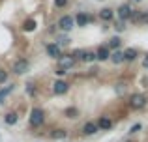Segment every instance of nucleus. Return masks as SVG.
<instances>
[{"instance_id": "obj_17", "label": "nucleus", "mask_w": 148, "mask_h": 142, "mask_svg": "<svg viewBox=\"0 0 148 142\" xmlns=\"http://www.w3.org/2000/svg\"><path fill=\"white\" fill-rule=\"evenodd\" d=\"M90 21V19H88V15H84V13H77V17H75V22L79 26H86V22Z\"/></svg>"}, {"instance_id": "obj_7", "label": "nucleus", "mask_w": 148, "mask_h": 142, "mask_svg": "<svg viewBox=\"0 0 148 142\" xmlns=\"http://www.w3.org/2000/svg\"><path fill=\"white\" fill-rule=\"evenodd\" d=\"M131 15H133V10H131L130 4H124V6L118 7V17L120 19H131Z\"/></svg>"}, {"instance_id": "obj_16", "label": "nucleus", "mask_w": 148, "mask_h": 142, "mask_svg": "<svg viewBox=\"0 0 148 142\" xmlns=\"http://www.w3.org/2000/svg\"><path fill=\"white\" fill-rule=\"evenodd\" d=\"M17 120H19V116L15 112H8L6 118H4V122H6L8 125H15V124H17Z\"/></svg>"}, {"instance_id": "obj_5", "label": "nucleus", "mask_w": 148, "mask_h": 142, "mask_svg": "<svg viewBox=\"0 0 148 142\" xmlns=\"http://www.w3.org/2000/svg\"><path fill=\"white\" fill-rule=\"evenodd\" d=\"M58 64H60V69H69V67L75 64V58H73L71 54H62L60 58H58Z\"/></svg>"}, {"instance_id": "obj_13", "label": "nucleus", "mask_w": 148, "mask_h": 142, "mask_svg": "<svg viewBox=\"0 0 148 142\" xmlns=\"http://www.w3.org/2000/svg\"><path fill=\"white\" fill-rule=\"evenodd\" d=\"M99 17L103 19V21H111V19L114 17V13H112V10H111V7H103V10L99 11Z\"/></svg>"}, {"instance_id": "obj_25", "label": "nucleus", "mask_w": 148, "mask_h": 142, "mask_svg": "<svg viewBox=\"0 0 148 142\" xmlns=\"http://www.w3.org/2000/svg\"><path fill=\"white\" fill-rule=\"evenodd\" d=\"M66 4H68V0H54V6L56 7H64Z\"/></svg>"}, {"instance_id": "obj_19", "label": "nucleus", "mask_w": 148, "mask_h": 142, "mask_svg": "<svg viewBox=\"0 0 148 142\" xmlns=\"http://www.w3.org/2000/svg\"><path fill=\"white\" fill-rule=\"evenodd\" d=\"M111 60H112L114 64H122V62H124V52H118V51L112 52V54H111Z\"/></svg>"}, {"instance_id": "obj_27", "label": "nucleus", "mask_w": 148, "mask_h": 142, "mask_svg": "<svg viewBox=\"0 0 148 142\" xmlns=\"http://www.w3.org/2000/svg\"><path fill=\"white\" fill-rule=\"evenodd\" d=\"M114 28H116V30H118V32H122V30H124V28H126V26H124V22H118V24H116V26H114Z\"/></svg>"}, {"instance_id": "obj_8", "label": "nucleus", "mask_w": 148, "mask_h": 142, "mask_svg": "<svg viewBox=\"0 0 148 142\" xmlns=\"http://www.w3.org/2000/svg\"><path fill=\"white\" fill-rule=\"evenodd\" d=\"M47 54L51 56V58L58 60L62 56V51H60V47H58L56 43H51V45H47Z\"/></svg>"}, {"instance_id": "obj_30", "label": "nucleus", "mask_w": 148, "mask_h": 142, "mask_svg": "<svg viewBox=\"0 0 148 142\" xmlns=\"http://www.w3.org/2000/svg\"><path fill=\"white\" fill-rule=\"evenodd\" d=\"M126 142H133V140H126Z\"/></svg>"}, {"instance_id": "obj_11", "label": "nucleus", "mask_w": 148, "mask_h": 142, "mask_svg": "<svg viewBox=\"0 0 148 142\" xmlns=\"http://www.w3.org/2000/svg\"><path fill=\"white\" fill-rule=\"evenodd\" d=\"M13 90H15L13 84H10V86H6V88H2V90H0V105H4V103H6V97H8V95H10Z\"/></svg>"}, {"instance_id": "obj_21", "label": "nucleus", "mask_w": 148, "mask_h": 142, "mask_svg": "<svg viewBox=\"0 0 148 142\" xmlns=\"http://www.w3.org/2000/svg\"><path fill=\"white\" fill-rule=\"evenodd\" d=\"M64 114H66L68 118H77V114H79V110H77L75 107H69V109H66V110H64Z\"/></svg>"}, {"instance_id": "obj_4", "label": "nucleus", "mask_w": 148, "mask_h": 142, "mask_svg": "<svg viewBox=\"0 0 148 142\" xmlns=\"http://www.w3.org/2000/svg\"><path fill=\"white\" fill-rule=\"evenodd\" d=\"M58 26H60L62 30H66V32H68V30H71L73 26H75V19H73L71 15H64V17L58 21Z\"/></svg>"}, {"instance_id": "obj_23", "label": "nucleus", "mask_w": 148, "mask_h": 142, "mask_svg": "<svg viewBox=\"0 0 148 142\" xmlns=\"http://www.w3.org/2000/svg\"><path fill=\"white\" fill-rule=\"evenodd\" d=\"M8 80V71L6 69H0V84H4Z\"/></svg>"}, {"instance_id": "obj_28", "label": "nucleus", "mask_w": 148, "mask_h": 142, "mask_svg": "<svg viewBox=\"0 0 148 142\" xmlns=\"http://www.w3.org/2000/svg\"><path fill=\"white\" fill-rule=\"evenodd\" d=\"M143 66H145V67H146V69H148V54L145 56V58H143Z\"/></svg>"}, {"instance_id": "obj_26", "label": "nucleus", "mask_w": 148, "mask_h": 142, "mask_svg": "<svg viewBox=\"0 0 148 142\" xmlns=\"http://www.w3.org/2000/svg\"><path fill=\"white\" fill-rule=\"evenodd\" d=\"M141 127H143V125H141V124H135V125H133V127H131V129H130V133H139V131H141Z\"/></svg>"}, {"instance_id": "obj_20", "label": "nucleus", "mask_w": 148, "mask_h": 142, "mask_svg": "<svg viewBox=\"0 0 148 142\" xmlns=\"http://www.w3.org/2000/svg\"><path fill=\"white\" fill-rule=\"evenodd\" d=\"M131 19H133L135 22H141V21H148V13H133V15H131Z\"/></svg>"}, {"instance_id": "obj_6", "label": "nucleus", "mask_w": 148, "mask_h": 142, "mask_svg": "<svg viewBox=\"0 0 148 142\" xmlns=\"http://www.w3.org/2000/svg\"><path fill=\"white\" fill-rule=\"evenodd\" d=\"M69 90V84L66 82V80H56V82L53 84V92L56 95H62V94H66V92Z\"/></svg>"}, {"instance_id": "obj_24", "label": "nucleus", "mask_w": 148, "mask_h": 142, "mask_svg": "<svg viewBox=\"0 0 148 142\" xmlns=\"http://www.w3.org/2000/svg\"><path fill=\"white\" fill-rule=\"evenodd\" d=\"M26 92H28L30 95H34V94H36V88H34V84H32V82H30V84H26Z\"/></svg>"}, {"instance_id": "obj_29", "label": "nucleus", "mask_w": 148, "mask_h": 142, "mask_svg": "<svg viewBox=\"0 0 148 142\" xmlns=\"http://www.w3.org/2000/svg\"><path fill=\"white\" fill-rule=\"evenodd\" d=\"M54 73H56V75H66V71L60 69V67H58V71H54Z\"/></svg>"}, {"instance_id": "obj_1", "label": "nucleus", "mask_w": 148, "mask_h": 142, "mask_svg": "<svg viewBox=\"0 0 148 142\" xmlns=\"http://www.w3.org/2000/svg\"><path fill=\"white\" fill-rule=\"evenodd\" d=\"M43 122H45V112L43 110H41L40 107L32 109V112H30V125H32V127H40Z\"/></svg>"}, {"instance_id": "obj_15", "label": "nucleus", "mask_w": 148, "mask_h": 142, "mask_svg": "<svg viewBox=\"0 0 148 142\" xmlns=\"http://www.w3.org/2000/svg\"><path fill=\"white\" fill-rule=\"evenodd\" d=\"M51 137H53V139H56V140H62V139H66V137H68V131H66V129H54V131L51 133Z\"/></svg>"}, {"instance_id": "obj_22", "label": "nucleus", "mask_w": 148, "mask_h": 142, "mask_svg": "<svg viewBox=\"0 0 148 142\" xmlns=\"http://www.w3.org/2000/svg\"><path fill=\"white\" fill-rule=\"evenodd\" d=\"M120 43H122L120 37H111V39H109V47H112V49H118Z\"/></svg>"}, {"instance_id": "obj_10", "label": "nucleus", "mask_w": 148, "mask_h": 142, "mask_svg": "<svg viewBox=\"0 0 148 142\" xmlns=\"http://www.w3.org/2000/svg\"><path fill=\"white\" fill-rule=\"evenodd\" d=\"M96 125H98V129H101V131H107V129H111V127H112V122L109 120L107 116H101V118H99V122H98Z\"/></svg>"}, {"instance_id": "obj_2", "label": "nucleus", "mask_w": 148, "mask_h": 142, "mask_svg": "<svg viewBox=\"0 0 148 142\" xmlns=\"http://www.w3.org/2000/svg\"><path fill=\"white\" fill-rule=\"evenodd\" d=\"M130 107L131 109H135V110H139V109H143V107L146 105V95H143V94H131L130 95Z\"/></svg>"}, {"instance_id": "obj_14", "label": "nucleus", "mask_w": 148, "mask_h": 142, "mask_svg": "<svg viewBox=\"0 0 148 142\" xmlns=\"http://www.w3.org/2000/svg\"><path fill=\"white\" fill-rule=\"evenodd\" d=\"M135 58H137V51H135V49H127V51L124 52V62H133Z\"/></svg>"}, {"instance_id": "obj_3", "label": "nucleus", "mask_w": 148, "mask_h": 142, "mask_svg": "<svg viewBox=\"0 0 148 142\" xmlns=\"http://www.w3.org/2000/svg\"><path fill=\"white\" fill-rule=\"evenodd\" d=\"M28 67H30L28 60L21 58V60H15V62H13V67H11V71H13L15 75H23V73L28 71Z\"/></svg>"}, {"instance_id": "obj_18", "label": "nucleus", "mask_w": 148, "mask_h": 142, "mask_svg": "<svg viewBox=\"0 0 148 142\" xmlns=\"http://www.w3.org/2000/svg\"><path fill=\"white\" fill-rule=\"evenodd\" d=\"M34 28H36V21H34V19L25 21V24H23V30H25V32H32Z\"/></svg>"}, {"instance_id": "obj_9", "label": "nucleus", "mask_w": 148, "mask_h": 142, "mask_svg": "<svg viewBox=\"0 0 148 142\" xmlns=\"http://www.w3.org/2000/svg\"><path fill=\"white\" fill-rule=\"evenodd\" d=\"M98 131H99V129H98V125H96L94 122H86V124L83 125V133H84V135H88V137H90V135H96Z\"/></svg>"}, {"instance_id": "obj_12", "label": "nucleus", "mask_w": 148, "mask_h": 142, "mask_svg": "<svg viewBox=\"0 0 148 142\" xmlns=\"http://www.w3.org/2000/svg\"><path fill=\"white\" fill-rule=\"evenodd\" d=\"M96 58L101 60V62L109 60V58H111V54H109V49H107V47H99V49H98V52H96Z\"/></svg>"}]
</instances>
